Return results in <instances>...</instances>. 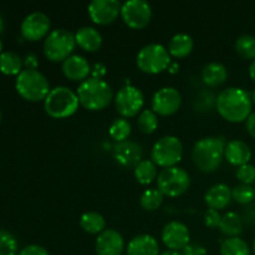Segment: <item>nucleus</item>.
Listing matches in <instances>:
<instances>
[{"mask_svg": "<svg viewBox=\"0 0 255 255\" xmlns=\"http://www.w3.org/2000/svg\"><path fill=\"white\" fill-rule=\"evenodd\" d=\"M224 158L232 164V166L241 167L248 164L252 158L251 147L243 141L233 139L226 144L224 149Z\"/></svg>", "mask_w": 255, "mask_h": 255, "instance_id": "19", "label": "nucleus"}, {"mask_svg": "<svg viewBox=\"0 0 255 255\" xmlns=\"http://www.w3.org/2000/svg\"><path fill=\"white\" fill-rule=\"evenodd\" d=\"M219 254L221 255H251V249L239 237L234 238H227L222 242L221 248H219Z\"/></svg>", "mask_w": 255, "mask_h": 255, "instance_id": "30", "label": "nucleus"}, {"mask_svg": "<svg viewBox=\"0 0 255 255\" xmlns=\"http://www.w3.org/2000/svg\"><path fill=\"white\" fill-rule=\"evenodd\" d=\"M121 17L131 29H144L152 19V6L146 0H127L121 6Z\"/></svg>", "mask_w": 255, "mask_h": 255, "instance_id": "11", "label": "nucleus"}, {"mask_svg": "<svg viewBox=\"0 0 255 255\" xmlns=\"http://www.w3.org/2000/svg\"><path fill=\"white\" fill-rule=\"evenodd\" d=\"M182 105V95L176 87L166 86L156 91L152 99V110L161 116L176 114Z\"/></svg>", "mask_w": 255, "mask_h": 255, "instance_id": "12", "label": "nucleus"}, {"mask_svg": "<svg viewBox=\"0 0 255 255\" xmlns=\"http://www.w3.org/2000/svg\"><path fill=\"white\" fill-rule=\"evenodd\" d=\"M183 157V144L176 136H164L154 143L151 151V159L156 166L163 168L176 167Z\"/></svg>", "mask_w": 255, "mask_h": 255, "instance_id": "9", "label": "nucleus"}, {"mask_svg": "<svg viewBox=\"0 0 255 255\" xmlns=\"http://www.w3.org/2000/svg\"><path fill=\"white\" fill-rule=\"evenodd\" d=\"M253 253L255 255V238H254V241H253Z\"/></svg>", "mask_w": 255, "mask_h": 255, "instance_id": "50", "label": "nucleus"}, {"mask_svg": "<svg viewBox=\"0 0 255 255\" xmlns=\"http://www.w3.org/2000/svg\"><path fill=\"white\" fill-rule=\"evenodd\" d=\"M19 255H50L49 252L41 246H37V244H30L26 246L25 248H22L20 251Z\"/></svg>", "mask_w": 255, "mask_h": 255, "instance_id": "39", "label": "nucleus"}, {"mask_svg": "<svg viewBox=\"0 0 255 255\" xmlns=\"http://www.w3.org/2000/svg\"><path fill=\"white\" fill-rule=\"evenodd\" d=\"M24 60L14 51H4L0 54V71L5 75H19L22 71Z\"/></svg>", "mask_w": 255, "mask_h": 255, "instance_id": "27", "label": "nucleus"}, {"mask_svg": "<svg viewBox=\"0 0 255 255\" xmlns=\"http://www.w3.org/2000/svg\"><path fill=\"white\" fill-rule=\"evenodd\" d=\"M255 198V191L252 186L247 184H238L232 189V199L242 206H248L252 204L253 199Z\"/></svg>", "mask_w": 255, "mask_h": 255, "instance_id": "34", "label": "nucleus"}, {"mask_svg": "<svg viewBox=\"0 0 255 255\" xmlns=\"http://www.w3.org/2000/svg\"><path fill=\"white\" fill-rule=\"evenodd\" d=\"M134 177L138 181V183L147 186L151 184L154 179L158 177L157 166L152 159H143L134 167Z\"/></svg>", "mask_w": 255, "mask_h": 255, "instance_id": "28", "label": "nucleus"}, {"mask_svg": "<svg viewBox=\"0 0 255 255\" xmlns=\"http://www.w3.org/2000/svg\"><path fill=\"white\" fill-rule=\"evenodd\" d=\"M211 99H214L213 94H212L211 91H207V90L206 91H202L196 100V109L202 107L201 111H206L207 109H211L213 102L206 101V100H211ZM214 104H216V102H214Z\"/></svg>", "mask_w": 255, "mask_h": 255, "instance_id": "38", "label": "nucleus"}, {"mask_svg": "<svg viewBox=\"0 0 255 255\" xmlns=\"http://www.w3.org/2000/svg\"><path fill=\"white\" fill-rule=\"evenodd\" d=\"M219 229L227 238L239 237L243 233V218L236 212H228L222 216Z\"/></svg>", "mask_w": 255, "mask_h": 255, "instance_id": "25", "label": "nucleus"}, {"mask_svg": "<svg viewBox=\"0 0 255 255\" xmlns=\"http://www.w3.org/2000/svg\"><path fill=\"white\" fill-rule=\"evenodd\" d=\"M236 176L242 184L252 186L255 182V167L249 163L238 167Z\"/></svg>", "mask_w": 255, "mask_h": 255, "instance_id": "36", "label": "nucleus"}, {"mask_svg": "<svg viewBox=\"0 0 255 255\" xmlns=\"http://www.w3.org/2000/svg\"><path fill=\"white\" fill-rule=\"evenodd\" d=\"M159 255H183V253H182V252H176V251H167Z\"/></svg>", "mask_w": 255, "mask_h": 255, "instance_id": "47", "label": "nucleus"}, {"mask_svg": "<svg viewBox=\"0 0 255 255\" xmlns=\"http://www.w3.org/2000/svg\"><path fill=\"white\" fill-rule=\"evenodd\" d=\"M243 219L249 226H255V204H249L247 207Z\"/></svg>", "mask_w": 255, "mask_h": 255, "instance_id": "42", "label": "nucleus"}, {"mask_svg": "<svg viewBox=\"0 0 255 255\" xmlns=\"http://www.w3.org/2000/svg\"><path fill=\"white\" fill-rule=\"evenodd\" d=\"M226 141L222 137H206L196 142L192 149L194 166L204 173L217 171L224 158Z\"/></svg>", "mask_w": 255, "mask_h": 255, "instance_id": "2", "label": "nucleus"}, {"mask_svg": "<svg viewBox=\"0 0 255 255\" xmlns=\"http://www.w3.org/2000/svg\"><path fill=\"white\" fill-rule=\"evenodd\" d=\"M191 186V177L181 167L163 168L157 177V188L163 196L179 197L186 193Z\"/></svg>", "mask_w": 255, "mask_h": 255, "instance_id": "8", "label": "nucleus"}, {"mask_svg": "<svg viewBox=\"0 0 255 255\" xmlns=\"http://www.w3.org/2000/svg\"><path fill=\"white\" fill-rule=\"evenodd\" d=\"M76 45L87 52H95L101 47L102 35L92 26H82L75 32Z\"/></svg>", "mask_w": 255, "mask_h": 255, "instance_id": "22", "label": "nucleus"}, {"mask_svg": "<svg viewBox=\"0 0 255 255\" xmlns=\"http://www.w3.org/2000/svg\"><path fill=\"white\" fill-rule=\"evenodd\" d=\"M114 157L124 167H136L143 161V147L133 141H125L114 146Z\"/></svg>", "mask_w": 255, "mask_h": 255, "instance_id": "17", "label": "nucleus"}, {"mask_svg": "<svg viewBox=\"0 0 255 255\" xmlns=\"http://www.w3.org/2000/svg\"><path fill=\"white\" fill-rule=\"evenodd\" d=\"M106 66L102 62H95L94 66L91 67V77L94 79H102L106 75Z\"/></svg>", "mask_w": 255, "mask_h": 255, "instance_id": "41", "label": "nucleus"}, {"mask_svg": "<svg viewBox=\"0 0 255 255\" xmlns=\"http://www.w3.org/2000/svg\"><path fill=\"white\" fill-rule=\"evenodd\" d=\"M203 221H204V224H206V227H208V228H219V224H221V221H222V216L221 213H219V211H217V209H207L206 213H204V217H203Z\"/></svg>", "mask_w": 255, "mask_h": 255, "instance_id": "37", "label": "nucleus"}, {"mask_svg": "<svg viewBox=\"0 0 255 255\" xmlns=\"http://www.w3.org/2000/svg\"><path fill=\"white\" fill-rule=\"evenodd\" d=\"M162 241L169 251H183L191 241L188 227L178 221L169 222L162 229Z\"/></svg>", "mask_w": 255, "mask_h": 255, "instance_id": "15", "label": "nucleus"}, {"mask_svg": "<svg viewBox=\"0 0 255 255\" xmlns=\"http://www.w3.org/2000/svg\"><path fill=\"white\" fill-rule=\"evenodd\" d=\"M1 50H2V42L1 40H0V54H1Z\"/></svg>", "mask_w": 255, "mask_h": 255, "instance_id": "51", "label": "nucleus"}, {"mask_svg": "<svg viewBox=\"0 0 255 255\" xmlns=\"http://www.w3.org/2000/svg\"><path fill=\"white\" fill-rule=\"evenodd\" d=\"M182 253H183V255H206L207 249L203 246H201V244L189 243L188 246L184 247Z\"/></svg>", "mask_w": 255, "mask_h": 255, "instance_id": "40", "label": "nucleus"}, {"mask_svg": "<svg viewBox=\"0 0 255 255\" xmlns=\"http://www.w3.org/2000/svg\"><path fill=\"white\" fill-rule=\"evenodd\" d=\"M121 6L117 0H92L87 6V12L95 24L109 25L121 15Z\"/></svg>", "mask_w": 255, "mask_h": 255, "instance_id": "13", "label": "nucleus"}, {"mask_svg": "<svg viewBox=\"0 0 255 255\" xmlns=\"http://www.w3.org/2000/svg\"><path fill=\"white\" fill-rule=\"evenodd\" d=\"M62 72L71 81H85L91 74L89 61L81 55H71L62 62Z\"/></svg>", "mask_w": 255, "mask_h": 255, "instance_id": "18", "label": "nucleus"}, {"mask_svg": "<svg viewBox=\"0 0 255 255\" xmlns=\"http://www.w3.org/2000/svg\"><path fill=\"white\" fill-rule=\"evenodd\" d=\"M246 128L248 133L251 134V137L255 139V111L252 112L248 119L246 120Z\"/></svg>", "mask_w": 255, "mask_h": 255, "instance_id": "43", "label": "nucleus"}, {"mask_svg": "<svg viewBox=\"0 0 255 255\" xmlns=\"http://www.w3.org/2000/svg\"><path fill=\"white\" fill-rule=\"evenodd\" d=\"M228 77V70L221 62H208L202 70V81L209 87H216L226 82Z\"/></svg>", "mask_w": 255, "mask_h": 255, "instance_id": "23", "label": "nucleus"}, {"mask_svg": "<svg viewBox=\"0 0 255 255\" xmlns=\"http://www.w3.org/2000/svg\"><path fill=\"white\" fill-rule=\"evenodd\" d=\"M137 125L142 133L152 134L158 128V116L153 110H142L141 114L138 115Z\"/></svg>", "mask_w": 255, "mask_h": 255, "instance_id": "31", "label": "nucleus"}, {"mask_svg": "<svg viewBox=\"0 0 255 255\" xmlns=\"http://www.w3.org/2000/svg\"><path fill=\"white\" fill-rule=\"evenodd\" d=\"M124 249V237L115 229H105L97 236L95 242V251L97 255H121Z\"/></svg>", "mask_w": 255, "mask_h": 255, "instance_id": "16", "label": "nucleus"}, {"mask_svg": "<svg viewBox=\"0 0 255 255\" xmlns=\"http://www.w3.org/2000/svg\"><path fill=\"white\" fill-rule=\"evenodd\" d=\"M127 255H159L158 241L151 234H139L127 246Z\"/></svg>", "mask_w": 255, "mask_h": 255, "instance_id": "20", "label": "nucleus"}, {"mask_svg": "<svg viewBox=\"0 0 255 255\" xmlns=\"http://www.w3.org/2000/svg\"><path fill=\"white\" fill-rule=\"evenodd\" d=\"M252 97L241 87L222 90L216 99L217 111L229 122L246 121L252 114Z\"/></svg>", "mask_w": 255, "mask_h": 255, "instance_id": "1", "label": "nucleus"}, {"mask_svg": "<svg viewBox=\"0 0 255 255\" xmlns=\"http://www.w3.org/2000/svg\"><path fill=\"white\" fill-rule=\"evenodd\" d=\"M194 46V41L191 35L188 34H176L168 44V51L171 56L177 59L187 57L192 52Z\"/></svg>", "mask_w": 255, "mask_h": 255, "instance_id": "24", "label": "nucleus"}, {"mask_svg": "<svg viewBox=\"0 0 255 255\" xmlns=\"http://www.w3.org/2000/svg\"><path fill=\"white\" fill-rule=\"evenodd\" d=\"M24 65L26 66V69H34L36 70L39 61H37V57L34 54H29L25 56L24 59Z\"/></svg>", "mask_w": 255, "mask_h": 255, "instance_id": "44", "label": "nucleus"}, {"mask_svg": "<svg viewBox=\"0 0 255 255\" xmlns=\"http://www.w3.org/2000/svg\"><path fill=\"white\" fill-rule=\"evenodd\" d=\"M80 106L77 94L66 86H56L50 90L44 100V109L54 119H66L74 115Z\"/></svg>", "mask_w": 255, "mask_h": 255, "instance_id": "4", "label": "nucleus"}, {"mask_svg": "<svg viewBox=\"0 0 255 255\" xmlns=\"http://www.w3.org/2000/svg\"><path fill=\"white\" fill-rule=\"evenodd\" d=\"M50 17L41 11H34L22 20L21 34L29 41H37L50 34Z\"/></svg>", "mask_w": 255, "mask_h": 255, "instance_id": "14", "label": "nucleus"}, {"mask_svg": "<svg viewBox=\"0 0 255 255\" xmlns=\"http://www.w3.org/2000/svg\"><path fill=\"white\" fill-rule=\"evenodd\" d=\"M254 191H255V188H254Z\"/></svg>", "mask_w": 255, "mask_h": 255, "instance_id": "53", "label": "nucleus"}, {"mask_svg": "<svg viewBox=\"0 0 255 255\" xmlns=\"http://www.w3.org/2000/svg\"><path fill=\"white\" fill-rule=\"evenodd\" d=\"M236 51L246 60H255V37L252 35H242L236 41Z\"/></svg>", "mask_w": 255, "mask_h": 255, "instance_id": "33", "label": "nucleus"}, {"mask_svg": "<svg viewBox=\"0 0 255 255\" xmlns=\"http://www.w3.org/2000/svg\"><path fill=\"white\" fill-rule=\"evenodd\" d=\"M132 133V125L127 119L120 117V119L114 120L109 127V134L115 142L121 143L128 139Z\"/></svg>", "mask_w": 255, "mask_h": 255, "instance_id": "29", "label": "nucleus"}, {"mask_svg": "<svg viewBox=\"0 0 255 255\" xmlns=\"http://www.w3.org/2000/svg\"><path fill=\"white\" fill-rule=\"evenodd\" d=\"M252 102L255 105V90L253 91V95H252Z\"/></svg>", "mask_w": 255, "mask_h": 255, "instance_id": "49", "label": "nucleus"}, {"mask_svg": "<svg viewBox=\"0 0 255 255\" xmlns=\"http://www.w3.org/2000/svg\"><path fill=\"white\" fill-rule=\"evenodd\" d=\"M163 198L164 196L158 191V188L147 189V191H144L143 194L141 196L139 203H141V207L144 211L153 212L162 206Z\"/></svg>", "mask_w": 255, "mask_h": 255, "instance_id": "32", "label": "nucleus"}, {"mask_svg": "<svg viewBox=\"0 0 255 255\" xmlns=\"http://www.w3.org/2000/svg\"><path fill=\"white\" fill-rule=\"evenodd\" d=\"M0 255H17L16 238L5 229H0Z\"/></svg>", "mask_w": 255, "mask_h": 255, "instance_id": "35", "label": "nucleus"}, {"mask_svg": "<svg viewBox=\"0 0 255 255\" xmlns=\"http://www.w3.org/2000/svg\"><path fill=\"white\" fill-rule=\"evenodd\" d=\"M76 46L75 34L66 29H55L44 40V54L50 61L64 62L69 56H71Z\"/></svg>", "mask_w": 255, "mask_h": 255, "instance_id": "6", "label": "nucleus"}, {"mask_svg": "<svg viewBox=\"0 0 255 255\" xmlns=\"http://www.w3.org/2000/svg\"><path fill=\"white\" fill-rule=\"evenodd\" d=\"M204 202L212 209H224L232 202V189L224 183L212 186L204 194Z\"/></svg>", "mask_w": 255, "mask_h": 255, "instance_id": "21", "label": "nucleus"}, {"mask_svg": "<svg viewBox=\"0 0 255 255\" xmlns=\"http://www.w3.org/2000/svg\"><path fill=\"white\" fill-rule=\"evenodd\" d=\"M80 105L90 111L106 109L114 99L112 89L105 80L89 77L79 85L76 90Z\"/></svg>", "mask_w": 255, "mask_h": 255, "instance_id": "3", "label": "nucleus"}, {"mask_svg": "<svg viewBox=\"0 0 255 255\" xmlns=\"http://www.w3.org/2000/svg\"><path fill=\"white\" fill-rule=\"evenodd\" d=\"M171 62V54L168 49L161 44L146 45L137 55V66L146 74H159L168 69Z\"/></svg>", "mask_w": 255, "mask_h": 255, "instance_id": "7", "label": "nucleus"}, {"mask_svg": "<svg viewBox=\"0 0 255 255\" xmlns=\"http://www.w3.org/2000/svg\"><path fill=\"white\" fill-rule=\"evenodd\" d=\"M4 30V19H2V16L0 15V32Z\"/></svg>", "mask_w": 255, "mask_h": 255, "instance_id": "48", "label": "nucleus"}, {"mask_svg": "<svg viewBox=\"0 0 255 255\" xmlns=\"http://www.w3.org/2000/svg\"><path fill=\"white\" fill-rule=\"evenodd\" d=\"M248 71H249V76H251V79L255 82V60H253V61L251 62Z\"/></svg>", "mask_w": 255, "mask_h": 255, "instance_id": "45", "label": "nucleus"}, {"mask_svg": "<svg viewBox=\"0 0 255 255\" xmlns=\"http://www.w3.org/2000/svg\"><path fill=\"white\" fill-rule=\"evenodd\" d=\"M80 227L86 233L99 236L106 229V221L97 212H86L80 218Z\"/></svg>", "mask_w": 255, "mask_h": 255, "instance_id": "26", "label": "nucleus"}, {"mask_svg": "<svg viewBox=\"0 0 255 255\" xmlns=\"http://www.w3.org/2000/svg\"><path fill=\"white\" fill-rule=\"evenodd\" d=\"M15 87L21 97L27 101H41L50 92L49 80L39 70L24 69L16 77Z\"/></svg>", "mask_w": 255, "mask_h": 255, "instance_id": "5", "label": "nucleus"}, {"mask_svg": "<svg viewBox=\"0 0 255 255\" xmlns=\"http://www.w3.org/2000/svg\"><path fill=\"white\" fill-rule=\"evenodd\" d=\"M168 71L171 74H176V72L179 71V65L178 62H171V65L168 66Z\"/></svg>", "mask_w": 255, "mask_h": 255, "instance_id": "46", "label": "nucleus"}, {"mask_svg": "<svg viewBox=\"0 0 255 255\" xmlns=\"http://www.w3.org/2000/svg\"><path fill=\"white\" fill-rule=\"evenodd\" d=\"M0 120H1V111H0Z\"/></svg>", "mask_w": 255, "mask_h": 255, "instance_id": "52", "label": "nucleus"}, {"mask_svg": "<svg viewBox=\"0 0 255 255\" xmlns=\"http://www.w3.org/2000/svg\"><path fill=\"white\" fill-rule=\"evenodd\" d=\"M114 102L116 111L124 119H129L142 112L144 105V95L141 89L127 84L116 92Z\"/></svg>", "mask_w": 255, "mask_h": 255, "instance_id": "10", "label": "nucleus"}]
</instances>
